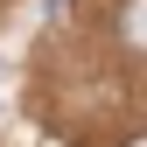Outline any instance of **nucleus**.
I'll return each instance as SVG.
<instances>
[{"mask_svg":"<svg viewBox=\"0 0 147 147\" xmlns=\"http://www.w3.org/2000/svg\"><path fill=\"white\" fill-rule=\"evenodd\" d=\"M112 28H119V42H126V49H140V56H147V0H119Z\"/></svg>","mask_w":147,"mask_h":147,"instance_id":"f257e3e1","label":"nucleus"},{"mask_svg":"<svg viewBox=\"0 0 147 147\" xmlns=\"http://www.w3.org/2000/svg\"><path fill=\"white\" fill-rule=\"evenodd\" d=\"M126 147H147V133H140V140H126Z\"/></svg>","mask_w":147,"mask_h":147,"instance_id":"f03ea898","label":"nucleus"}]
</instances>
